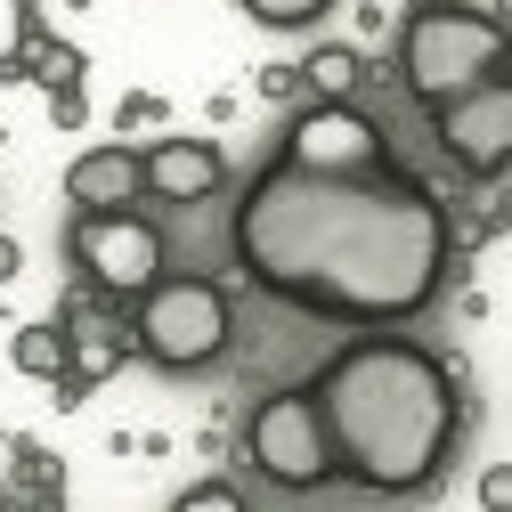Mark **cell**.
Masks as SVG:
<instances>
[{"instance_id": "cell-10", "label": "cell", "mask_w": 512, "mask_h": 512, "mask_svg": "<svg viewBox=\"0 0 512 512\" xmlns=\"http://www.w3.org/2000/svg\"><path fill=\"white\" fill-rule=\"evenodd\" d=\"M139 196H147V163H139L131 139L122 147H82L66 163V204L74 212H131Z\"/></svg>"}, {"instance_id": "cell-15", "label": "cell", "mask_w": 512, "mask_h": 512, "mask_svg": "<svg viewBox=\"0 0 512 512\" xmlns=\"http://www.w3.org/2000/svg\"><path fill=\"white\" fill-rule=\"evenodd\" d=\"M171 512H252V504H244L228 480H196V488H179V496H171Z\"/></svg>"}, {"instance_id": "cell-13", "label": "cell", "mask_w": 512, "mask_h": 512, "mask_svg": "<svg viewBox=\"0 0 512 512\" xmlns=\"http://www.w3.org/2000/svg\"><path fill=\"white\" fill-rule=\"evenodd\" d=\"M9 366H17L25 382H57V374L74 366V334H66V317H33V326H17Z\"/></svg>"}, {"instance_id": "cell-14", "label": "cell", "mask_w": 512, "mask_h": 512, "mask_svg": "<svg viewBox=\"0 0 512 512\" xmlns=\"http://www.w3.org/2000/svg\"><path fill=\"white\" fill-rule=\"evenodd\" d=\"M236 9H244L252 25H269V33H309L334 0H236Z\"/></svg>"}, {"instance_id": "cell-21", "label": "cell", "mask_w": 512, "mask_h": 512, "mask_svg": "<svg viewBox=\"0 0 512 512\" xmlns=\"http://www.w3.org/2000/svg\"><path fill=\"white\" fill-rule=\"evenodd\" d=\"M261 90H269V98H293V90H301V74H293V66H269V74H261Z\"/></svg>"}, {"instance_id": "cell-7", "label": "cell", "mask_w": 512, "mask_h": 512, "mask_svg": "<svg viewBox=\"0 0 512 512\" xmlns=\"http://www.w3.org/2000/svg\"><path fill=\"white\" fill-rule=\"evenodd\" d=\"M277 155L301 163V171H366V163L391 155V139H382V122H374L358 98H350V106L301 98L293 122H285V139H277Z\"/></svg>"}, {"instance_id": "cell-11", "label": "cell", "mask_w": 512, "mask_h": 512, "mask_svg": "<svg viewBox=\"0 0 512 512\" xmlns=\"http://www.w3.org/2000/svg\"><path fill=\"white\" fill-rule=\"evenodd\" d=\"M301 98H326V106H350L358 98V82H366V57L350 49V41H317L309 57H301Z\"/></svg>"}, {"instance_id": "cell-19", "label": "cell", "mask_w": 512, "mask_h": 512, "mask_svg": "<svg viewBox=\"0 0 512 512\" xmlns=\"http://www.w3.org/2000/svg\"><path fill=\"white\" fill-rule=\"evenodd\" d=\"M49 122H57V131H82V122H90L82 90H49Z\"/></svg>"}, {"instance_id": "cell-12", "label": "cell", "mask_w": 512, "mask_h": 512, "mask_svg": "<svg viewBox=\"0 0 512 512\" xmlns=\"http://www.w3.org/2000/svg\"><path fill=\"white\" fill-rule=\"evenodd\" d=\"M17 57H25V82H41V90H82V74H90V57H82L74 41H57L41 17H25Z\"/></svg>"}, {"instance_id": "cell-5", "label": "cell", "mask_w": 512, "mask_h": 512, "mask_svg": "<svg viewBox=\"0 0 512 512\" xmlns=\"http://www.w3.org/2000/svg\"><path fill=\"white\" fill-rule=\"evenodd\" d=\"M244 464L261 472L269 488H285V496H317V488L342 480L334 439H326V415H317L309 382H293V391H269L261 407L244 415Z\"/></svg>"}, {"instance_id": "cell-17", "label": "cell", "mask_w": 512, "mask_h": 512, "mask_svg": "<svg viewBox=\"0 0 512 512\" xmlns=\"http://www.w3.org/2000/svg\"><path fill=\"white\" fill-rule=\"evenodd\" d=\"M114 122H122V131H147V122H163V98L155 90H131V98L114 106Z\"/></svg>"}, {"instance_id": "cell-4", "label": "cell", "mask_w": 512, "mask_h": 512, "mask_svg": "<svg viewBox=\"0 0 512 512\" xmlns=\"http://www.w3.org/2000/svg\"><path fill=\"white\" fill-rule=\"evenodd\" d=\"M131 334H139V358L147 366L204 374L236 342V309H228V293L212 277H163L147 301H131Z\"/></svg>"}, {"instance_id": "cell-18", "label": "cell", "mask_w": 512, "mask_h": 512, "mask_svg": "<svg viewBox=\"0 0 512 512\" xmlns=\"http://www.w3.org/2000/svg\"><path fill=\"white\" fill-rule=\"evenodd\" d=\"M17 480H25V488H57V464L41 456V447H33V439L17 447Z\"/></svg>"}, {"instance_id": "cell-22", "label": "cell", "mask_w": 512, "mask_h": 512, "mask_svg": "<svg viewBox=\"0 0 512 512\" xmlns=\"http://www.w3.org/2000/svg\"><path fill=\"white\" fill-rule=\"evenodd\" d=\"M0 512H9V504H0Z\"/></svg>"}, {"instance_id": "cell-16", "label": "cell", "mask_w": 512, "mask_h": 512, "mask_svg": "<svg viewBox=\"0 0 512 512\" xmlns=\"http://www.w3.org/2000/svg\"><path fill=\"white\" fill-rule=\"evenodd\" d=\"M472 496H480V512H512V464H480Z\"/></svg>"}, {"instance_id": "cell-1", "label": "cell", "mask_w": 512, "mask_h": 512, "mask_svg": "<svg viewBox=\"0 0 512 512\" xmlns=\"http://www.w3.org/2000/svg\"><path fill=\"white\" fill-rule=\"evenodd\" d=\"M228 244L269 301L326 317V326L399 334L447 293L456 220L439 187L415 179L399 155L366 171H301L269 155L236 196Z\"/></svg>"}, {"instance_id": "cell-3", "label": "cell", "mask_w": 512, "mask_h": 512, "mask_svg": "<svg viewBox=\"0 0 512 512\" xmlns=\"http://www.w3.org/2000/svg\"><path fill=\"white\" fill-rule=\"evenodd\" d=\"M496 74H512V33L488 9H472V0H415L407 9V25H399V90L423 114L472 98Z\"/></svg>"}, {"instance_id": "cell-8", "label": "cell", "mask_w": 512, "mask_h": 512, "mask_svg": "<svg viewBox=\"0 0 512 512\" xmlns=\"http://www.w3.org/2000/svg\"><path fill=\"white\" fill-rule=\"evenodd\" d=\"M431 139H439V155L456 163L464 179H504L512 171V74L480 82L456 106H439L431 114Z\"/></svg>"}, {"instance_id": "cell-2", "label": "cell", "mask_w": 512, "mask_h": 512, "mask_svg": "<svg viewBox=\"0 0 512 512\" xmlns=\"http://www.w3.org/2000/svg\"><path fill=\"white\" fill-rule=\"evenodd\" d=\"M334 464L366 496H423L464 439V382L415 334H358L309 374Z\"/></svg>"}, {"instance_id": "cell-20", "label": "cell", "mask_w": 512, "mask_h": 512, "mask_svg": "<svg viewBox=\"0 0 512 512\" xmlns=\"http://www.w3.org/2000/svg\"><path fill=\"white\" fill-rule=\"evenodd\" d=\"M17 269H25V244H17V236H0V285H17Z\"/></svg>"}, {"instance_id": "cell-6", "label": "cell", "mask_w": 512, "mask_h": 512, "mask_svg": "<svg viewBox=\"0 0 512 512\" xmlns=\"http://www.w3.org/2000/svg\"><path fill=\"white\" fill-rule=\"evenodd\" d=\"M66 252H74L82 285L106 301H147L171 277V236L147 212H74Z\"/></svg>"}, {"instance_id": "cell-9", "label": "cell", "mask_w": 512, "mask_h": 512, "mask_svg": "<svg viewBox=\"0 0 512 512\" xmlns=\"http://www.w3.org/2000/svg\"><path fill=\"white\" fill-rule=\"evenodd\" d=\"M139 163H147L155 204H212L228 187V155L212 139H155V147H139Z\"/></svg>"}]
</instances>
